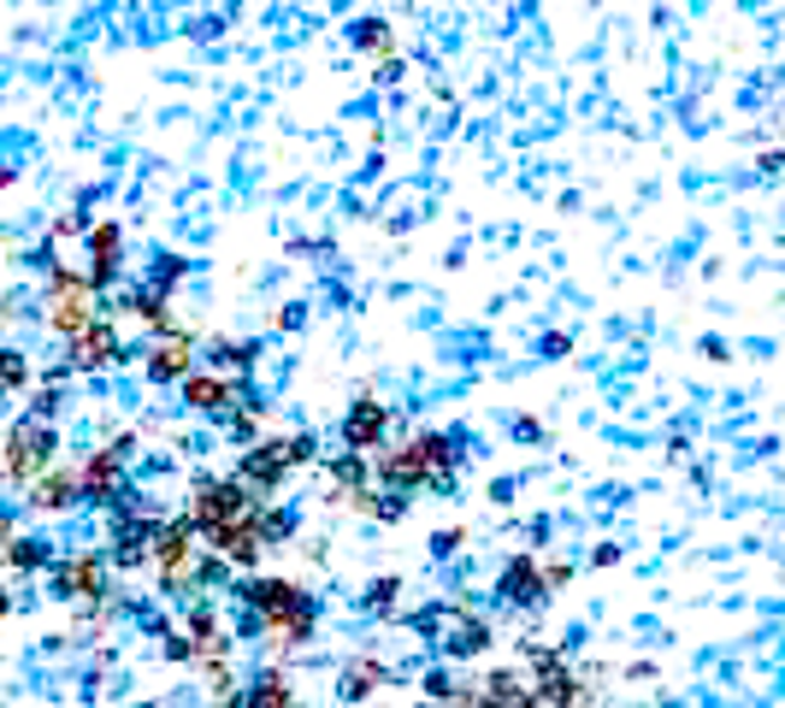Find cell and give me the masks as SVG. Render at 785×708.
Wrapping results in <instances>:
<instances>
[{"mask_svg": "<svg viewBox=\"0 0 785 708\" xmlns=\"http://www.w3.org/2000/svg\"><path fill=\"white\" fill-rule=\"evenodd\" d=\"M248 602L261 609L266 620V637H272V649H296L307 632H314V602H307L289 579H261V584H248Z\"/></svg>", "mask_w": 785, "mask_h": 708, "instance_id": "6da1fadb", "label": "cell"}, {"mask_svg": "<svg viewBox=\"0 0 785 708\" xmlns=\"http://www.w3.org/2000/svg\"><path fill=\"white\" fill-rule=\"evenodd\" d=\"M449 466H455V443L443 437V431H425V437L407 443V448H384V455H379V478H384V485H396V490H414V485H443Z\"/></svg>", "mask_w": 785, "mask_h": 708, "instance_id": "7a4b0ae2", "label": "cell"}, {"mask_svg": "<svg viewBox=\"0 0 785 708\" xmlns=\"http://www.w3.org/2000/svg\"><path fill=\"white\" fill-rule=\"evenodd\" d=\"M0 466H7L12 485H36V478L54 466V431H47L42 420H24L19 431H7V448H0Z\"/></svg>", "mask_w": 785, "mask_h": 708, "instance_id": "3957f363", "label": "cell"}, {"mask_svg": "<svg viewBox=\"0 0 785 708\" xmlns=\"http://www.w3.org/2000/svg\"><path fill=\"white\" fill-rule=\"evenodd\" d=\"M254 514V503H248V485L243 478H208V485H195V496H190V526L208 538V531H219V526H236V520H248Z\"/></svg>", "mask_w": 785, "mask_h": 708, "instance_id": "277c9868", "label": "cell"}, {"mask_svg": "<svg viewBox=\"0 0 785 708\" xmlns=\"http://www.w3.org/2000/svg\"><path fill=\"white\" fill-rule=\"evenodd\" d=\"M100 314H95V284L89 278H77L72 266H60L54 272V296H47V325L72 342L77 331H89Z\"/></svg>", "mask_w": 785, "mask_h": 708, "instance_id": "5b68a950", "label": "cell"}, {"mask_svg": "<svg viewBox=\"0 0 785 708\" xmlns=\"http://www.w3.org/2000/svg\"><path fill=\"white\" fill-rule=\"evenodd\" d=\"M148 556H153V567L166 573V584L190 579V573H195V526H190V520L160 526V531L148 538Z\"/></svg>", "mask_w": 785, "mask_h": 708, "instance_id": "8992f818", "label": "cell"}, {"mask_svg": "<svg viewBox=\"0 0 785 708\" xmlns=\"http://www.w3.org/2000/svg\"><path fill=\"white\" fill-rule=\"evenodd\" d=\"M307 455V443H296V437H284V443H261V448H248V461H243V485L248 490H272L278 478L289 473Z\"/></svg>", "mask_w": 785, "mask_h": 708, "instance_id": "52a82bcc", "label": "cell"}, {"mask_svg": "<svg viewBox=\"0 0 785 708\" xmlns=\"http://www.w3.org/2000/svg\"><path fill=\"white\" fill-rule=\"evenodd\" d=\"M100 591H107V561H100V556H72L60 567V596L95 602Z\"/></svg>", "mask_w": 785, "mask_h": 708, "instance_id": "ba28073f", "label": "cell"}, {"mask_svg": "<svg viewBox=\"0 0 785 708\" xmlns=\"http://www.w3.org/2000/svg\"><path fill=\"white\" fill-rule=\"evenodd\" d=\"M77 496H83V485H77V466H60V473H54V466H47V473L36 478V485H30V503H36L42 514H60V508H72Z\"/></svg>", "mask_w": 785, "mask_h": 708, "instance_id": "9c48e42d", "label": "cell"}, {"mask_svg": "<svg viewBox=\"0 0 785 708\" xmlns=\"http://www.w3.org/2000/svg\"><path fill=\"white\" fill-rule=\"evenodd\" d=\"M384 431H390V408L384 402H354V413L343 420V437H349L354 455H361V448H379Z\"/></svg>", "mask_w": 785, "mask_h": 708, "instance_id": "30bf717a", "label": "cell"}, {"mask_svg": "<svg viewBox=\"0 0 785 708\" xmlns=\"http://www.w3.org/2000/svg\"><path fill=\"white\" fill-rule=\"evenodd\" d=\"M113 355H118V331H113V325H89V331H77L72 337V360H77V367L83 372H100V367H113Z\"/></svg>", "mask_w": 785, "mask_h": 708, "instance_id": "8fae6325", "label": "cell"}, {"mask_svg": "<svg viewBox=\"0 0 785 708\" xmlns=\"http://www.w3.org/2000/svg\"><path fill=\"white\" fill-rule=\"evenodd\" d=\"M190 355H195L190 331H172V337H160V342H153L148 372H153V378H190Z\"/></svg>", "mask_w": 785, "mask_h": 708, "instance_id": "7c38bea8", "label": "cell"}, {"mask_svg": "<svg viewBox=\"0 0 785 708\" xmlns=\"http://www.w3.org/2000/svg\"><path fill=\"white\" fill-rule=\"evenodd\" d=\"M231 378H219V372H195V378H183V402L201 408V413H225L231 408Z\"/></svg>", "mask_w": 785, "mask_h": 708, "instance_id": "4fadbf2b", "label": "cell"}, {"mask_svg": "<svg viewBox=\"0 0 785 708\" xmlns=\"http://www.w3.org/2000/svg\"><path fill=\"white\" fill-rule=\"evenodd\" d=\"M118 466H125V455H118V448H100V455L83 461V466H77L83 496H113V490H118Z\"/></svg>", "mask_w": 785, "mask_h": 708, "instance_id": "5bb4252c", "label": "cell"}, {"mask_svg": "<svg viewBox=\"0 0 785 708\" xmlns=\"http://www.w3.org/2000/svg\"><path fill=\"white\" fill-rule=\"evenodd\" d=\"M467 708H543V697H532V690H526L520 679H502V673H497V679H490Z\"/></svg>", "mask_w": 785, "mask_h": 708, "instance_id": "9a60e30c", "label": "cell"}, {"mask_svg": "<svg viewBox=\"0 0 785 708\" xmlns=\"http://www.w3.org/2000/svg\"><path fill=\"white\" fill-rule=\"evenodd\" d=\"M183 644H190L195 662H213V655H225V632H219V614H213V609H195V614H190V637H183Z\"/></svg>", "mask_w": 785, "mask_h": 708, "instance_id": "2e32d148", "label": "cell"}, {"mask_svg": "<svg viewBox=\"0 0 785 708\" xmlns=\"http://www.w3.org/2000/svg\"><path fill=\"white\" fill-rule=\"evenodd\" d=\"M89 254H95L89 284H107L118 272V224H95V231H89Z\"/></svg>", "mask_w": 785, "mask_h": 708, "instance_id": "e0dca14e", "label": "cell"}, {"mask_svg": "<svg viewBox=\"0 0 785 708\" xmlns=\"http://www.w3.org/2000/svg\"><path fill=\"white\" fill-rule=\"evenodd\" d=\"M538 591H550V584H543V567L520 556L515 567H508V596H515V602H538Z\"/></svg>", "mask_w": 785, "mask_h": 708, "instance_id": "ac0fdd59", "label": "cell"}, {"mask_svg": "<svg viewBox=\"0 0 785 708\" xmlns=\"http://www.w3.org/2000/svg\"><path fill=\"white\" fill-rule=\"evenodd\" d=\"M248 708H289V679H284L278 667L261 673V679L248 685Z\"/></svg>", "mask_w": 785, "mask_h": 708, "instance_id": "d6986e66", "label": "cell"}, {"mask_svg": "<svg viewBox=\"0 0 785 708\" xmlns=\"http://www.w3.org/2000/svg\"><path fill=\"white\" fill-rule=\"evenodd\" d=\"M384 685V667L379 662H349L343 667V697H367V690Z\"/></svg>", "mask_w": 785, "mask_h": 708, "instance_id": "ffe728a7", "label": "cell"}, {"mask_svg": "<svg viewBox=\"0 0 785 708\" xmlns=\"http://www.w3.org/2000/svg\"><path fill=\"white\" fill-rule=\"evenodd\" d=\"M0 384H7V390H24V384H30V360H24L19 349L0 355Z\"/></svg>", "mask_w": 785, "mask_h": 708, "instance_id": "44dd1931", "label": "cell"}, {"mask_svg": "<svg viewBox=\"0 0 785 708\" xmlns=\"http://www.w3.org/2000/svg\"><path fill=\"white\" fill-rule=\"evenodd\" d=\"M7 561H12V567H42L47 549H42L36 538H12V543H7Z\"/></svg>", "mask_w": 785, "mask_h": 708, "instance_id": "7402d4cb", "label": "cell"}, {"mask_svg": "<svg viewBox=\"0 0 785 708\" xmlns=\"http://www.w3.org/2000/svg\"><path fill=\"white\" fill-rule=\"evenodd\" d=\"M390 596H396V579H379V591H372V609H390Z\"/></svg>", "mask_w": 785, "mask_h": 708, "instance_id": "603a6c76", "label": "cell"}, {"mask_svg": "<svg viewBox=\"0 0 785 708\" xmlns=\"http://www.w3.org/2000/svg\"><path fill=\"white\" fill-rule=\"evenodd\" d=\"M7 543H12V526H7V514H0V556H7Z\"/></svg>", "mask_w": 785, "mask_h": 708, "instance_id": "cb8c5ba5", "label": "cell"}, {"mask_svg": "<svg viewBox=\"0 0 785 708\" xmlns=\"http://www.w3.org/2000/svg\"><path fill=\"white\" fill-rule=\"evenodd\" d=\"M7 614H12V596H7V591H0V620H7Z\"/></svg>", "mask_w": 785, "mask_h": 708, "instance_id": "d4e9b609", "label": "cell"}, {"mask_svg": "<svg viewBox=\"0 0 785 708\" xmlns=\"http://www.w3.org/2000/svg\"><path fill=\"white\" fill-rule=\"evenodd\" d=\"M0 448H7V420H0Z\"/></svg>", "mask_w": 785, "mask_h": 708, "instance_id": "484cf974", "label": "cell"}, {"mask_svg": "<svg viewBox=\"0 0 785 708\" xmlns=\"http://www.w3.org/2000/svg\"><path fill=\"white\" fill-rule=\"evenodd\" d=\"M0 183H12V171H7V166H0Z\"/></svg>", "mask_w": 785, "mask_h": 708, "instance_id": "4316f807", "label": "cell"}]
</instances>
